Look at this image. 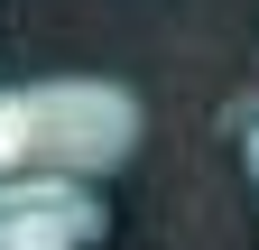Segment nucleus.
I'll return each mask as SVG.
<instances>
[{"label":"nucleus","instance_id":"3","mask_svg":"<svg viewBox=\"0 0 259 250\" xmlns=\"http://www.w3.org/2000/svg\"><path fill=\"white\" fill-rule=\"evenodd\" d=\"M241 158H250V176H259V111H250V130H241Z\"/></svg>","mask_w":259,"mask_h":250},{"label":"nucleus","instance_id":"1","mask_svg":"<svg viewBox=\"0 0 259 250\" xmlns=\"http://www.w3.org/2000/svg\"><path fill=\"white\" fill-rule=\"evenodd\" d=\"M139 148V93L111 74L0 84V185L10 176H111Z\"/></svg>","mask_w":259,"mask_h":250},{"label":"nucleus","instance_id":"2","mask_svg":"<svg viewBox=\"0 0 259 250\" xmlns=\"http://www.w3.org/2000/svg\"><path fill=\"white\" fill-rule=\"evenodd\" d=\"M102 223L111 213L83 176H10L0 185V250H93Z\"/></svg>","mask_w":259,"mask_h":250}]
</instances>
